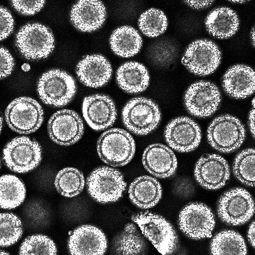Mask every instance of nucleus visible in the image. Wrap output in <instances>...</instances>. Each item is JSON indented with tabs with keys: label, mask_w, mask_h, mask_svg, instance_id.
I'll return each mask as SVG.
<instances>
[{
	"label": "nucleus",
	"mask_w": 255,
	"mask_h": 255,
	"mask_svg": "<svg viewBox=\"0 0 255 255\" xmlns=\"http://www.w3.org/2000/svg\"><path fill=\"white\" fill-rule=\"evenodd\" d=\"M134 140L126 130L110 129L102 133L97 142V151L105 163L114 167L127 164L134 156Z\"/></svg>",
	"instance_id": "obj_1"
},
{
	"label": "nucleus",
	"mask_w": 255,
	"mask_h": 255,
	"mask_svg": "<svg viewBox=\"0 0 255 255\" xmlns=\"http://www.w3.org/2000/svg\"><path fill=\"white\" fill-rule=\"evenodd\" d=\"M37 91L43 103L60 107L72 100L76 92V85L74 78L66 72L52 69L40 77Z\"/></svg>",
	"instance_id": "obj_2"
},
{
	"label": "nucleus",
	"mask_w": 255,
	"mask_h": 255,
	"mask_svg": "<svg viewBox=\"0 0 255 255\" xmlns=\"http://www.w3.org/2000/svg\"><path fill=\"white\" fill-rule=\"evenodd\" d=\"M15 45L24 58L40 59L46 58L53 51L54 38L47 26L38 23H27L17 32Z\"/></svg>",
	"instance_id": "obj_3"
},
{
	"label": "nucleus",
	"mask_w": 255,
	"mask_h": 255,
	"mask_svg": "<svg viewBox=\"0 0 255 255\" xmlns=\"http://www.w3.org/2000/svg\"><path fill=\"white\" fill-rule=\"evenodd\" d=\"M123 123L130 131L138 135L147 134L158 126L161 113L158 106L145 98H135L125 106L122 113Z\"/></svg>",
	"instance_id": "obj_4"
},
{
	"label": "nucleus",
	"mask_w": 255,
	"mask_h": 255,
	"mask_svg": "<svg viewBox=\"0 0 255 255\" xmlns=\"http://www.w3.org/2000/svg\"><path fill=\"white\" fill-rule=\"evenodd\" d=\"M244 125L237 118L229 115L215 119L207 130L208 141L215 149L225 153L237 149L245 138Z\"/></svg>",
	"instance_id": "obj_5"
},
{
	"label": "nucleus",
	"mask_w": 255,
	"mask_h": 255,
	"mask_svg": "<svg viewBox=\"0 0 255 255\" xmlns=\"http://www.w3.org/2000/svg\"><path fill=\"white\" fill-rule=\"evenodd\" d=\"M5 118L7 124L13 131L28 134L35 131L41 126L43 111L35 100L26 97H19L7 107Z\"/></svg>",
	"instance_id": "obj_6"
},
{
	"label": "nucleus",
	"mask_w": 255,
	"mask_h": 255,
	"mask_svg": "<svg viewBox=\"0 0 255 255\" xmlns=\"http://www.w3.org/2000/svg\"><path fill=\"white\" fill-rule=\"evenodd\" d=\"M86 183L91 196L102 203L118 200L126 187L122 173L107 166L94 170L87 178Z\"/></svg>",
	"instance_id": "obj_7"
},
{
	"label": "nucleus",
	"mask_w": 255,
	"mask_h": 255,
	"mask_svg": "<svg viewBox=\"0 0 255 255\" xmlns=\"http://www.w3.org/2000/svg\"><path fill=\"white\" fill-rule=\"evenodd\" d=\"M132 220L161 254H170L175 250L177 244V235L172 226L164 218L146 212L133 217Z\"/></svg>",
	"instance_id": "obj_8"
},
{
	"label": "nucleus",
	"mask_w": 255,
	"mask_h": 255,
	"mask_svg": "<svg viewBox=\"0 0 255 255\" xmlns=\"http://www.w3.org/2000/svg\"><path fill=\"white\" fill-rule=\"evenodd\" d=\"M41 156V148L38 143L26 136L13 138L3 150L5 164L17 173H25L34 169L39 164Z\"/></svg>",
	"instance_id": "obj_9"
},
{
	"label": "nucleus",
	"mask_w": 255,
	"mask_h": 255,
	"mask_svg": "<svg viewBox=\"0 0 255 255\" xmlns=\"http://www.w3.org/2000/svg\"><path fill=\"white\" fill-rule=\"evenodd\" d=\"M218 214L229 225L245 223L253 216L255 205L252 196L246 190L236 188L224 193L219 200Z\"/></svg>",
	"instance_id": "obj_10"
},
{
	"label": "nucleus",
	"mask_w": 255,
	"mask_h": 255,
	"mask_svg": "<svg viewBox=\"0 0 255 255\" xmlns=\"http://www.w3.org/2000/svg\"><path fill=\"white\" fill-rule=\"evenodd\" d=\"M221 59L218 47L210 40L201 39L193 42L188 46L182 62L191 72L205 76L216 70Z\"/></svg>",
	"instance_id": "obj_11"
},
{
	"label": "nucleus",
	"mask_w": 255,
	"mask_h": 255,
	"mask_svg": "<svg viewBox=\"0 0 255 255\" xmlns=\"http://www.w3.org/2000/svg\"><path fill=\"white\" fill-rule=\"evenodd\" d=\"M178 224L185 235L198 240L211 236L215 220L212 211L207 205L192 203L181 211Z\"/></svg>",
	"instance_id": "obj_12"
},
{
	"label": "nucleus",
	"mask_w": 255,
	"mask_h": 255,
	"mask_svg": "<svg viewBox=\"0 0 255 255\" xmlns=\"http://www.w3.org/2000/svg\"><path fill=\"white\" fill-rule=\"evenodd\" d=\"M221 100L218 87L207 81H198L186 90L184 101L191 115L201 118L209 117L217 110Z\"/></svg>",
	"instance_id": "obj_13"
},
{
	"label": "nucleus",
	"mask_w": 255,
	"mask_h": 255,
	"mask_svg": "<svg viewBox=\"0 0 255 255\" xmlns=\"http://www.w3.org/2000/svg\"><path fill=\"white\" fill-rule=\"evenodd\" d=\"M48 131L51 139L62 145H69L77 142L84 133L83 121L75 112L62 110L50 118Z\"/></svg>",
	"instance_id": "obj_14"
},
{
	"label": "nucleus",
	"mask_w": 255,
	"mask_h": 255,
	"mask_svg": "<svg viewBox=\"0 0 255 255\" xmlns=\"http://www.w3.org/2000/svg\"><path fill=\"white\" fill-rule=\"evenodd\" d=\"M164 137L169 146L180 152H189L200 144L201 132L199 126L191 119L181 117L170 121L164 130Z\"/></svg>",
	"instance_id": "obj_15"
},
{
	"label": "nucleus",
	"mask_w": 255,
	"mask_h": 255,
	"mask_svg": "<svg viewBox=\"0 0 255 255\" xmlns=\"http://www.w3.org/2000/svg\"><path fill=\"white\" fill-rule=\"evenodd\" d=\"M230 168L227 161L215 154H206L197 162L194 176L202 187L217 189L224 186L230 178Z\"/></svg>",
	"instance_id": "obj_16"
},
{
	"label": "nucleus",
	"mask_w": 255,
	"mask_h": 255,
	"mask_svg": "<svg viewBox=\"0 0 255 255\" xmlns=\"http://www.w3.org/2000/svg\"><path fill=\"white\" fill-rule=\"evenodd\" d=\"M83 117L93 129L102 130L112 126L117 119V110L113 100L108 96L96 94L84 98Z\"/></svg>",
	"instance_id": "obj_17"
},
{
	"label": "nucleus",
	"mask_w": 255,
	"mask_h": 255,
	"mask_svg": "<svg viewBox=\"0 0 255 255\" xmlns=\"http://www.w3.org/2000/svg\"><path fill=\"white\" fill-rule=\"evenodd\" d=\"M107 248L104 233L96 227L83 225L73 231L68 241L70 253L74 255H101Z\"/></svg>",
	"instance_id": "obj_18"
},
{
	"label": "nucleus",
	"mask_w": 255,
	"mask_h": 255,
	"mask_svg": "<svg viewBox=\"0 0 255 255\" xmlns=\"http://www.w3.org/2000/svg\"><path fill=\"white\" fill-rule=\"evenodd\" d=\"M112 68L108 60L101 55H87L76 67L79 81L86 86L99 88L106 85L112 75Z\"/></svg>",
	"instance_id": "obj_19"
},
{
	"label": "nucleus",
	"mask_w": 255,
	"mask_h": 255,
	"mask_svg": "<svg viewBox=\"0 0 255 255\" xmlns=\"http://www.w3.org/2000/svg\"><path fill=\"white\" fill-rule=\"evenodd\" d=\"M106 16V8L99 0H80L73 5L70 12L73 25L83 32H91L101 27Z\"/></svg>",
	"instance_id": "obj_20"
},
{
	"label": "nucleus",
	"mask_w": 255,
	"mask_h": 255,
	"mask_svg": "<svg viewBox=\"0 0 255 255\" xmlns=\"http://www.w3.org/2000/svg\"><path fill=\"white\" fill-rule=\"evenodd\" d=\"M142 163L150 174L158 178H166L175 172L176 157L167 146L154 143L147 146L142 154Z\"/></svg>",
	"instance_id": "obj_21"
},
{
	"label": "nucleus",
	"mask_w": 255,
	"mask_h": 255,
	"mask_svg": "<svg viewBox=\"0 0 255 255\" xmlns=\"http://www.w3.org/2000/svg\"><path fill=\"white\" fill-rule=\"evenodd\" d=\"M222 85L228 95L236 99L245 98L255 91V72L246 65H235L224 74Z\"/></svg>",
	"instance_id": "obj_22"
},
{
	"label": "nucleus",
	"mask_w": 255,
	"mask_h": 255,
	"mask_svg": "<svg viewBox=\"0 0 255 255\" xmlns=\"http://www.w3.org/2000/svg\"><path fill=\"white\" fill-rule=\"evenodd\" d=\"M129 197L131 202L142 209L154 206L162 195L159 182L148 176H142L135 179L128 189Z\"/></svg>",
	"instance_id": "obj_23"
},
{
	"label": "nucleus",
	"mask_w": 255,
	"mask_h": 255,
	"mask_svg": "<svg viewBox=\"0 0 255 255\" xmlns=\"http://www.w3.org/2000/svg\"><path fill=\"white\" fill-rule=\"evenodd\" d=\"M116 79L119 87L125 91L136 94L148 87L149 76L146 68L136 62H128L118 69Z\"/></svg>",
	"instance_id": "obj_24"
},
{
	"label": "nucleus",
	"mask_w": 255,
	"mask_h": 255,
	"mask_svg": "<svg viewBox=\"0 0 255 255\" xmlns=\"http://www.w3.org/2000/svg\"><path fill=\"white\" fill-rule=\"evenodd\" d=\"M205 25L210 34L220 38H227L238 30L239 19L233 10L222 7L210 12L206 19Z\"/></svg>",
	"instance_id": "obj_25"
},
{
	"label": "nucleus",
	"mask_w": 255,
	"mask_h": 255,
	"mask_svg": "<svg viewBox=\"0 0 255 255\" xmlns=\"http://www.w3.org/2000/svg\"><path fill=\"white\" fill-rule=\"evenodd\" d=\"M142 39L138 31L132 27L118 28L110 38L112 50L118 55L129 57L137 53L142 46Z\"/></svg>",
	"instance_id": "obj_26"
},
{
	"label": "nucleus",
	"mask_w": 255,
	"mask_h": 255,
	"mask_svg": "<svg viewBox=\"0 0 255 255\" xmlns=\"http://www.w3.org/2000/svg\"><path fill=\"white\" fill-rule=\"evenodd\" d=\"M210 252L213 255H239L247 253L244 238L234 231H224L217 234L212 239Z\"/></svg>",
	"instance_id": "obj_27"
},
{
	"label": "nucleus",
	"mask_w": 255,
	"mask_h": 255,
	"mask_svg": "<svg viewBox=\"0 0 255 255\" xmlns=\"http://www.w3.org/2000/svg\"><path fill=\"white\" fill-rule=\"evenodd\" d=\"M26 191L23 183L17 177L4 175L0 177V207L12 209L24 201Z\"/></svg>",
	"instance_id": "obj_28"
},
{
	"label": "nucleus",
	"mask_w": 255,
	"mask_h": 255,
	"mask_svg": "<svg viewBox=\"0 0 255 255\" xmlns=\"http://www.w3.org/2000/svg\"><path fill=\"white\" fill-rule=\"evenodd\" d=\"M144 241L134 225L129 223L116 239L114 251L122 255L143 254L145 250Z\"/></svg>",
	"instance_id": "obj_29"
},
{
	"label": "nucleus",
	"mask_w": 255,
	"mask_h": 255,
	"mask_svg": "<svg viewBox=\"0 0 255 255\" xmlns=\"http://www.w3.org/2000/svg\"><path fill=\"white\" fill-rule=\"evenodd\" d=\"M84 177L78 169L67 167L57 173L55 186L62 195L68 197L75 196L80 193L84 186Z\"/></svg>",
	"instance_id": "obj_30"
},
{
	"label": "nucleus",
	"mask_w": 255,
	"mask_h": 255,
	"mask_svg": "<svg viewBox=\"0 0 255 255\" xmlns=\"http://www.w3.org/2000/svg\"><path fill=\"white\" fill-rule=\"evenodd\" d=\"M255 149L248 148L236 156L233 165V171L236 178L250 186H255Z\"/></svg>",
	"instance_id": "obj_31"
},
{
	"label": "nucleus",
	"mask_w": 255,
	"mask_h": 255,
	"mask_svg": "<svg viewBox=\"0 0 255 255\" xmlns=\"http://www.w3.org/2000/svg\"><path fill=\"white\" fill-rule=\"evenodd\" d=\"M138 26L145 35L155 37L165 31L167 26V19L162 11L151 8L140 15Z\"/></svg>",
	"instance_id": "obj_32"
},
{
	"label": "nucleus",
	"mask_w": 255,
	"mask_h": 255,
	"mask_svg": "<svg viewBox=\"0 0 255 255\" xmlns=\"http://www.w3.org/2000/svg\"><path fill=\"white\" fill-rule=\"evenodd\" d=\"M0 230L1 247L9 246L14 244L22 234L20 219L12 213H1Z\"/></svg>",
	"instance_id": "obj_33"
},
{
	"label": "nucleus",
	"mask_w": 255,
	"mask_h": 255,
	"mask_svg": "<svg viewBox=\"0 0 255 255\" xmlns=\"http://www.w3.org/2000/svg\"><path fill=\"white\" fill-rule=\"evenodd\" d=\"M57 249L53 241L48 237L37 235L27 238L22 243L20 255H56Z\"/></svg>",
	"instance_id": "obj_34"
},
{
	"label": "nucleus",
	"mask_w": 255,
	"mask_h": 255,
	"mask_svg": "<svg viewBox=\"0 0 255 255\" xmlns=\"http://www.w3.org/2000/svg\"><path fill=\"white\" fill-rule=\"evenodd\" d=\"M44 0H12L11 5L19 12L32 15L39 11L44 6Z\"/></svg>",
	"instance_id": "obj_35"
},
{
	"label": "nucleus",
	"mask_w": 255,
	"mask_h": 255,
	"mask_svg": "<svg viewBox=\"0 0 255 255\" xmlns=\"http://www.w3.org/2000/svg\"><path fill=\"white\" fill-rule=\"evenodd\" d=\"M0 40L5 39L13 30L14 20L9 11L5 7H0Z\"/></svg>",
	"instance_id": "obj_36"
},
{
	"label": "nucleus",
	"mask_w": 255,
	"mask_h": 255,
	"mask_svg": "<svg viewBox=\"0 0 255 255\" xmlns=\"http://www.w3.org/2000/svg\"><path fill=\"white\" fill-rule=\"evenodd\" d=\"M14 66V60L9 52L4 47L0 48V79L10 74Z\"/></svg>",
	"instance_id": "obj_37"
},
{
	"label": "nucleus",
	"mask_w": 255,
	"mask_h": 255,
	"mask_svg": "<svg viewBox=\"0 0 255 255\" xmlns=\"http://www.w3.org/2000/svg\"><path fill=\"white\" fill-rule=\"evenodd\" d=\"M172 53L171 47L166 45H160L155 49L154 56L158 62L165 63L170 60Z\"/></svg>",
	"instance_id": "obj_38"
},
{
	"label": "nucleus",
	"mask_w": 255,
	"mask_h": 255,
	"mask_svg": "<svg viewBox=\"0 0 255 255\" xmlns=\"http://www.w3.org/2000/svg\"><path fill=\"white\" fill-rule=\"evenodd\" d=\"M214 1H199V0H191L185 1V2L190 6L197 9L203 8L207 7L211 5Z\"/></svg>",
	"instance_id": "obj_39"
},
{
	"label": "nucleus",
	"mask_w": 255,
	"mask_h": 255,
	"mask_svg": "<svg viewBox=\"0 0 255 255\" xmlns=\"http://www.w3.org/2000/svg\"><path fill=\"white\" fill-rule=\"evenodd\" d=\"M255 222L253 221L250 226L248 232V240L253 248H255Z\"/></svg>",
	"instance_id": "obj_40"
},
{
	"label": "nucleus",
	"mask_w": 255,
	"mask_h": 255,
	"mask_svg": "<svg viewBox=\"0 0 255 255\" xmlns=\"http://www.w3.org/2000/svg\"><path fill=\"white\" fill-rule=\"evenodd\" d=\"M254 120H255V110L253 109L251 111L249 115V126L250 130L254 136L255 135V126H254Z\"/></svg>",
	"instance_id": "obj_41"
},
{
	"label": "nucleus",
	"mask_w": 255,
	"mask_h": 255,
	"mask_svg": "<svg viewBox=\"0 0 255 255\" xmlns=\"http://www.w3.org/2000/svg\"><path fill=\"white\" fill-rule=\"evenodd\" d=\"M30 65L27 63H25L22 65V69L24 71H28L30 69Z\"/></svg>",
	"instance_id": "obj_42"
},
{
	"label": "nucleus",
	"mask_w": 255,
	"mask_h": 255,
	"mask_svg": "<svg viewBox=\"0 0 255 255\" xmlns=\"http://www.w3.org/2000/svg\"><path fill=\"white\" fill-rule=\"evenodd\" d=\"M252 32H252L253 33V35H252V37H253L252 39H253L252 40L253 41V44L254 45V29H253V31Z\"/></svg>",
	"instance_id": "obj_43"
}]
</instances>
